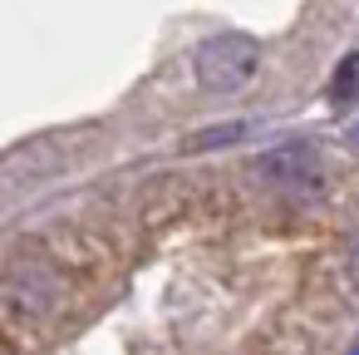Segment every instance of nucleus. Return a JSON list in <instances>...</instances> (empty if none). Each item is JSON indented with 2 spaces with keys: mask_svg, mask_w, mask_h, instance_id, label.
<instances>
[{
  "mask_svg": "<svg viewBox=\"0 0 359 355\" xmlns=\"http://www.w3.org/2000/svg\"><path fill=\"white\" fill-rule=\"evenodd\" d=\"M65 301V281L50 266H20L11 276H0V330L11 335H35L40 325L55 321Z\"/></svg>",
  "mask_w": 359,
  "mask_h": 355,
  "instance_id": "nucleus-1",
  "label": "nucleus"
},
{
  "mask_svg": "<svg viewBox=\"0 0 359 355\" xmlns=\"http://www.w3.org/2000/svg\"><path fill=\"white\" fill-rule=\"evenodd\" d=\"M256 65H261V55L246 35H217L197 50V79L207 89H222V94L246 89L256 79Z\"/></svg>",
  "mask_w": 359,
  "mask_h": 355,
  "instance_id": "nucleus-2",
  "label": "nucleus"
},
{
  "mask_svg": "<svg viewBox=\"0 0 359 355\" xmlns=\"http://www.w3.org/2000/svg\"><path fill=\"white\" fill-rule=\"evenodd\" d=\"M261 173L271 178V183H285V188H315L320 178H315V158H305V153H295V148H285V153H271V158H261Z\"/></svg>",
  "mask_w": 359,
  "mask_h": 355,
  "instance_id": "nucleus-3",
  "label": "nucleus"
},
{
  "mask_svg": "<svg viewBox=\"0 0 359 355\" xmlns=\"http://www.w3.org/2000/svg\"><path fill=\"white\" fill-rule=\"evenodd\" d=\"M354 94H359V60L349 55L339 65V75H334V99H354Z\"/></svg>",
  "mask_w": 359,
  "mask_h": 355,
  "instance_id": "nucleus-4",
  "label": "nucleus"
},
{
  "mask_svg": "<svg viewBox=\"0 0 359 355\" xmlns=\"http://www.w3.org/2000/svg\"><path fill=\"white\" fill-rule=\"evenodd\" d=\"M349 266H354V281H359V237L349 242Z\"/></svg>",
  "mask_w": 359,
  "mask_h": 355,
  "instance_id": "nucleus-5",
  "label": "nucleus"
}]
</instances>
